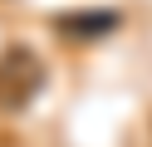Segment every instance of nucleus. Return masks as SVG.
I'll use <instances>...</instances> for the list:
<instances>
[{
    "instance_id": "obj_1",
    "label": "nucleus",
    "mask_w": 152,
    "mask_h": 147,
    "mask_svg": "<svg viewBox=\"0 0 152 147\" xmlns=\"http://www.w3.org/2000/svg\"><path fill=\"white\" fill-rule=\"evenodd\" d=\"M118 25V15H83V20H64V29H83V34H103V29H113Z\"/></svg>"
}]
</instances>
